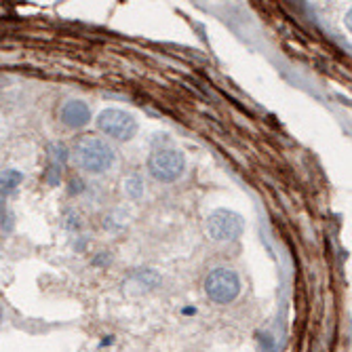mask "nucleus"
Returning <instances> with one entry per match:
<instances>
[{"mask_svg":"<svg viewBox=\"0 0 352 352\" xmlns=\"http://www.w3.org/2000/svg\"><path fill=\"white\" fill-rule=\"evenodd\" d=\"M21 182H23V175L17 169L0 171V188H3V190H15Z\"/></svg>","mask_w":352,"mask_h":352,"instance_id":"obj_8","label":"nucleus"},{"mask_svg":"<svg viewBox=\"0 0 352 352\" xmlns=\"http://www.w3.org/2000/svg\"><path fill=\"white\" fill-rule=\"evenodd\" d=\"M68 148L63 146L61 142H53L49 144V167L45 171V179L47 184L51 186H57L61 182V171H63V165L68 161Z\"/></svg>","mask_w":352,"mask_h":352,"instance_id":"obj_7","label":"nucleus"},{"mask_svg":"<svg viewBox=\"0 0 352 352\" xmlns=\"http://www.w3.org/2000/svg\"><path fill=\"white\" fill-rule=\"evenodd\" d=\"M124 188H126V195H129V197L140 199V197H142V190H144V184H142V179H140L138 175H133V177L126 179Z\"/></svg>","mask_w":352,"mask_h":352,"instance_id":"obj_9","label":"nucleus"},{"mask_svg":"<svg viewBox=\"0 0 352 352\" xmlns=\"http://www.w3.org/2000/svg\"><path fill=\"white\" fill-rule=\"evenodd\" d=\"M72 161L76 163L78 169H82L87 173L102 175L114 167L116 152L106 140L85 135L76 142V146L72 150Z\"/></svg>","mask_w":352,"mask_h":352,"instance_id":"obj_1","label":"nucleus"},{"mask_svg":"<svg viewBox=\"0 0 352 352\" xmlns=\"http://www.w3.org/2000/svg\"><path fill=\"white\" fill-rule=\"evenodd\" d=\"M98 129L114 142H129L138 133V122L135 118L120 108H106L98 114Z\"/></svg>","mask_w":352,"mask_h":352,"instance_id":"obj_5","label":"nucleus"},{"mask_svg":"<svg viewBox=\"0 0 352 352\" xmlns=\"http://www.w3.org/2000/svg\"><path fill=\"white\" fill-rule=\"evenodd\" d=\"M3 316H5V312H3V308H0V323H3Z\"/></svg>","mask_w":352,"mask_h":352,"instance_id":"obj_11","label":"nucleus"},{"mask_svg":"<svg viewBox=\"0 0 352 352\" xmlns=\"http://www.w3.org/2000/svg\"><path fill=\"white\" fill-rule=\"evenodd\" d=\"M59 120L63 126H68L72 131L85 129L91 122V108L82 100H68V102H63L59 110Z\"/></svg>","mask_w":352,"mask_h":352,"instance_id":"obj_6","label":"nucleus"},{"mask_svg":"<svg viewBox=\"0 0 352 352\" xmlns=\"http://www.w3.org/2000/svg\"><path fill=\"white\" fill-rule=\"evenodd\" d=\"M241 294V278L232 268L217 266L205 276V296L219 306L232 304Z\"/></svg>","mask_w":352,"mask_h":352,"instance_id":"obj_2","label":"nucleus"},{"mask_svg":"<svg viewBox=\"0 0 352 352\" xmlns=\"http://www.w3.org/2000/svg\"><path fill=\"white\" fill-rule=\"evenodd\" d=\"M262 350L264 352H276V348H274V342H272V338L266 333V336H262Z\"/></svg>","mask_w":352,"mask_h":352,"instance_id":"obj_10","label":"nucleus"},{"mask_svg":"<svg viewBox=\"0 0 352 352\" xmlns=\"http://www.w3.org/2000/svg\"><path fill=\"white\" fill-rule=\"evenodd\" d=\"M207 236L215 243H232L245 230V219L232 209H215L205 221Z\"/></svg>","mask_w":352,"mask_h":352,"instance_id":"obj_4","label":"nucleus"},{"mask_svg":"<svg viewBox=\"0 0 352 352\" xmlns=\"http://www.w3.org/2000/svg\"><path fill=\"white\" fill-rule=\"evenodd\" d=\"M186 171V158L175 148H158L148 158V173L161 184L177 182Z\"/></svg>","mask_w":352,"mask_h":352,"instance_id":"obj_3","label":"nucleus"}]
</instances>
